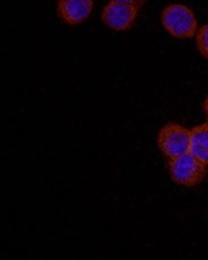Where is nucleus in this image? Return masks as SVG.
Masks as SVG:
<instances>
[{"instance_id":"obj_1","label":"nucleus","mask_w":208,"mask_h":260,"mask_svg":"<svg viewBox=\"0 0 208 260\" xmlns=\"http://www.w3.org/2000/svg\"><path fill=\"white\" fill-rule=\"evenodd\" d=\"M162 24L171 36L190 39L197 35V20L193 12L185 5L173 4L162 13Z\"/></svg>"},{"instance_id":"obj_2","label":"nucleus","mask_w":208,"mask_h":260,"mask_svg":"<svg viewBox=\"0 0 208 260\" xmlns=\"http://www.w3.org/2000/svg\"><path fill=\"white\" fill-rule=\"evenodd\" d=\"M172 180L182 186H196L207 175V165L190 152L173 158L168 161Z\"/></svg>"},{"instance_id":"obj_3","label":"nucleus","mask_w":208,"mask_h":260,"mask_svg":"<svg viewBox=\"0 0 208 260\" xmlns=\"http://www.w3.org/2000/svg\"><path fill=\"white\" fill-rule=\"evenodd\" d=\"M191 131L180 124L170 123L158 134V147L164 156L173 159L189 152Z\"/></svg>"},{"instance_id":"obj_4","label":"nucleus","mask_w":208,"mask_h":260,"mask_svg":"<svg viewBox=\"0 0 208 260\" xmlns=\"http://www.w3.org/2000/svg\"><path fill=\"white\" fill-rule=\"evenodd\" d=\"M138 11V8L130 6V5L110 0L105 6L101 18L106 25L113 30L125 31L133 25Z\"/></svg>"},{"instance_id":"obj_5","label":"nucleus","mask_w":208,"mask_h":260,"mask_svg":"<svg viewBox=\"0 0 208 260\" xmlns=\"http://www.w3.org/2000/svg\"><path fill=\"white\" fill-rule=\"evenodd\" d=\"M94 8V0H58L57 11L65 23L77 25L90 16Z\"/></svg>"},{"instance_id":"obj_6","label":"nucleus","mask_w":208,"mask_h":260,"mask_svg":"<svg viewBox=\"0 0 208 260\" xmlns=\"http://www.w3.org/2000/svg\"><path fill=\"white\" fill-rule=\"evenodd\" d=\"M189 152L205 165H208V123L191 129Z\"/></svg>"},{"instance_id":"obj_7","label":"nucleus","mask_w":208,"mask_h":260,"mask_svg":"<svg viewBox=\"0 0 208 260\" xmlns=\"http://www.w3.org/2000/svg\"><path fill=\"white\" fill-rule=\"evenodd\" d=\"M196 36L198 50L200 51V54L204 56L206 59H208V24L201 26L199 30L197 31Z\"/></svg>"},{"instance_id":"obj_8","label":"nucleus","mask_w":208,"mask_h":260,"mask_svg":"<svg viewBox=\"0 0 208 260\" xmlns=\"http://www.w3.org/2000/svg\"><path fill=\"white\" fill-rule=\"evenodd\" d=\"M114 2L117 3H122L125 5H130V6H133L135 8H142L143 5L146 4V0H114Z\"/></svg>"},{"instance_id":"obj_9","label":"nucleus","mask_w":208,"mask_h":260,"mask_svg":"<svg viewBox=\"0 0 208 260\" xmlns=\"http://www.w3.org/2000/svg\"><path fill=\"white\" fill-rule=\"evenodd\" d=\"M204 108H205V112H206V115H207V118H208V95L207 98L205 100V104H204Z\"/></svg>"}]
</instances>
